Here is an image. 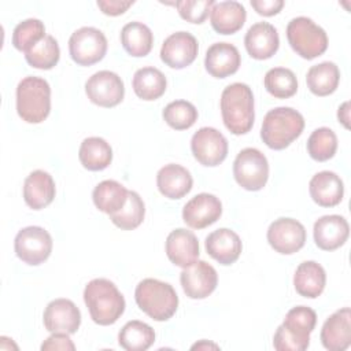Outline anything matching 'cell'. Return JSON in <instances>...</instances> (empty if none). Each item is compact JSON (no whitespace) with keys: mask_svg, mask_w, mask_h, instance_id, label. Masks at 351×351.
<instances>
[{"mask_svg":"<svg viewBox=\"0 0 351 351\" xmlns=\"http://www.w3.org/2000/svg\"><path fill=\"white\" fill-rule=\"evenodd\" d=\"M121 43L123 49L134 58L147 56L154 44L151 29L143 22H129L121 30Z\"/></svg>","mask_w":351,"mask_h":351,"instance_id":"obj_31","label":"cell"},{"mask_svg":"<svg viewBox=\"0 0 351 351\" xmlns=\"http://www.w3.org/2000/svg\"><path fill=\"white\" fill-rule=\"evenodd\" d=\"M240 64V52L230 43H215L206 52V70L215 78H226L234 74L239 70Z\"/></svg>","mask_w":351,"mask_h":351,"instance_id":"obj_22","label":"cell"},{"mask_svg":"<svg viewBox=\"0 0 351 351\" xmlns=\"http://www.w3.org/2000/svg\"><path fill=\"white\" fill-rule=\"evenodd\" d=\"M321 343L329 351H344L351 344V310L343 307L326 318L321 329Z\"/></svg>","mask_w":351,"mask_h":351,"instance_id":"obj_18","label":"cell"},{"mask_svg":"<svg viewBox=\"0 0 351 351\" xmlns=\"http://www.w3.org/2000/svg\"><path fill=\"white\" fill-rule=\"evenodd\" d=\"M81 165L90 171H100L110 166L112 160V148L101 137H86L78 151Z\"/></svg>","mask_w":351,"mask_h":351,"instance_id":"obj_30","label":"cell"},{"mask_svg":"<svg viewBox=\"0 0 351 351\" xmlns=\"http://www.w3.org/2000/svg\"><path fill=\"white\" fill-rule=\"evenodd\" d=\"M199 45L193 34L188 32H176L162 44L160 59L171 69H184L197 56Z\"/></svg>","mask_w":351,"mask_h":351,"instance_id":"obj_15","label":"cell"},{"mask_svg":"<svg viewBox=\"0 0 351 351\" xmlns=\"http://www.w3.org/2000/svg\"><path fill=\"white\" fill-rule=\"evenodd\" d=\"M41 350H75L74 343L71 341V339L69 337L67 333H52L43 344H41Z\"/></svg>","mask_w":351,"mask_h":351,"instance_id":"obj_43","label":"cell"},{"mask_svg":"<svg viewBox=\"0 0 351 351\" xmlns=\"http://www.w3.org/2000/svg\"><path fill=\"white\" fill-rule=\"evenodd\" d=\"M45 36V26L40 19L29 18L19 22L12 32V45L18 51L27 52Z\"/></svg>","mask_w":351,"mask_h":351,"instance_id":"obj_40","label":"cell"},{"mask_svg":"<svg viewBox=\"0 0 351 351\" xmlns=\"http://www.w3.org/2000/svg\"><path fill=\"white\" fill-rule=\"evenodd\" d=\"M339 81L340 71L333 62H322L314 64L308 69L306 75V82L310 92L317 96L332 95L337 89Z\"/></svg>","mask_w":351,"mask_h":351,"instance_id":"obj_33","label":"cell"},{"mask_svg":"<svg viewBox=\"0 0 351 351\" xmlns=\"http://www.w3.org/2000/svg\"><path fill=\"white\" fill-rule=\"evenodd\" d=\"M56 193L52 176L44 170L32 171L23 182L25 203L33 210H41L52 203Z\"/></svg>","mask_w":351,"mask_h":351,"instance_id":"obj_25","label":"cell"},{"mask_svg":"<svg viewBox=\"0 0 351 351\" xmlns=\"http://www.w3.org/2000/svg\"><path fill=\"white\" fill-rule=\"evenodd\" d=\"M134 299L140 310L155 321L170 319L178 307L174 288L156 278L141 280L136 287Z\"/></svg>","mask_w":351,"mask_h":351,"instance_id":"obj_5","label":"cell"},{"mask_svg":"<svg viewBox=\"0 0 351 351\" xmlns=\"http://www.w3.org/2000/svg\"><path fill=\"white\" fill-rule=\"evenodd\" d=\"M60 58L59 44L51 34H45L38 43H36L27 52H25L26 62L40 70H51L56 66Z\"/></svg>","mask_w":351,"mask_h":351,"instance_id":"obj_35","label":"cell"},{"mask_svg":"<svg viewBox=\"0 0 351 351\" xmlns=\"http://www.w3.org/2000/svg\"><path fill=\"white\" fill-rule=\"evenodd\" d=\"M315 324L317 314L313 308L307 306L291 308L274 333V348L277 351H304L310 344V335Z\"/></svg>","mask_w":351,"mask_h":351,"instance_id":"obj_3","label":"cell"},{"mask_svg":"<svg viewBox=\"0 0 351 351\" xmlns=\"http://www.w3.org/2000/svg\"><path fill=\"white\" fill-rule=\"evenodd\" d=\"M163 119L170 128L176 130H185L196 122L197 110L186 100H174L165 107Z\"/></svg>","mask_w":351,"mask_h":351,"instance_id":"obj_39","label":"cell"},{"mask_svg":"<svg viewBox=\"0 0 351 351\" xmlns=\"http://www.w3.org/2000/svg\"><path fill=\"white\" fill-rule=\"evenodd\" d=\"M244 45L248 55L254 59L263 60L271 58L280 47L277 29L269 22H256L247 30Z\"/></svg>","mask_w":351,"mask_h":351,"instance_id":"obj_19","label":"cell"},{"mask_svg":"<svg viewBox=\"0 0 351 351\" xmlns=\"http://www.w3.org/2000/svg\"><path fill=\"white\" fill-rule=\"evenodd\" d=\"M236 182L247 191L262 189L269 178V162L259 149L248 147L241 149L233 162Z\"/></svg>","mask_w":351,"mask_h":351,"instance_id":"obj_8","label":"cell"},{"mask_svg":"<svg viewBox=\"0 0 351 351\" xmlns=\"http://www.w3.org/2000/svg\"><path fill=\"white\" fill-rule=\"evenodd\" d=\"M156 185L159 192L167 199L184 197L193 185V178L184 166L169 163L159 169L156 174Z\"/></svg>","mask_w":351,"mask_h":351,"instance_id":"obj_26","label":"cell"},{"mask_svg":"<svg viewBox=\"0 0 351 351\" xmlns=\"http://www.w3.org/2000/svg\"><path fill=\"white\" fill-rule=\"evenodd\" d=\"M69 52L77 64L92 66L104 58L107 52V38L104 33L96 27H80L69 38Z\"/></svg>","mask_w":351,"mask_h":351,"instance_id":"obj_9","label":"cell"},{"mask_svg":"<svg viewBox=\"0 0 351 351\" xmlns=\"http://www.w3.org/2000/svg\"><path fill=\"white\" fill-rule=\"evenodd\" d=\"M97 7L103 14L110 16H117L123 14L129 7L134 4L133 0H97Z\"/></svg>","mask_w":351,"mask_h":351,"instance_id":"obj_42","label":"cell"},{"mask_svg":"<svg viewBox=\"0 0 351 351\" xmlns=\"http://www.w3.org/2000/svg\"><path fill=\"white\" fill-rule=\"evenodd\" d=\"M44 326L51 333L73 335L81 324V313L70 299H55L48 303L43 314Z\"/></svg>","mask_w":351,"mask_h":351,"instance_id":"obj_16","label":"cell"},{"mask_svg":"<svg viewBox=\"0 0 351 351\" xmlns=\"http://www.w3.org/2000/svg\"><path fill=\"white\" fill-rule=\"evenodd\" d=\"M287 38L291 48L307 60L321 56L328 48L326 32L307 16H296L289 21Z\"/></svg>","mask_w":351,"mask_h":351,"instance_id":"obj_7","label":"cell"},{"mask_svg":"<svg viewBox=\"0 0 351 351\" xmlns=\"http://www.w3.org/2000/svg\"><path fill=\"white\" fill-rule=\"evenodd\" d=\"M247 19V11L239 1H215L210 11L213 29L219 34H233L239 32Z\"/></svg>","mask_w":351,"mask_h":351,"instance_id":"obj_27","label":"cell"},{"mask_svg":"<svg viewBox=\"0 0 351 351\" xmlns=\"http://www.w3.org/2000/svg\"><path fill=\"white\" fill-rule=\"evenodd\" d=\"M132 86L137 97L149 101L159 99L166 92L167 81L159 69L147 66L134 73Z\"/></svg>","mask_w":351,"mask_h":351,"instance_id":"obj_32","label":"cell"},{"mask_svg":"<svg viewBox=\"0 0 351 351\" xmlns=\"http://www.w3.org/2000/svg\"><path fill=\"white\" fill-rule=\"evenodd\" d=\"M88 99L100 107H115L125 96V85L122 78L110 70H100L92 74L85 82Z\"/></svg>","mask_w":351,"mask_h":351,"instance_id":"obj_11","label":"cell"},{"mask_svg":"<svg viewBox=\"0 0 351 351\" xmlns=\"http://www.w3.org/2000/svg\"><path fill=\"white\" fill-rule=\"evenodd\" d=\"M84 302L90 318L97 325L115 324L125 311V298L117 285L107 278H95L84 289Z\"/></svg>","mask_w":351,"mask_h":351,"instance_id":"obj_1","label":"cell"},{"mask_svg":"<svg viewBox=\"0 0 351 351\" xmlns=\"http://www.w3.org/2000/svg\"><path fill=\"white\" fill-rule=\"evenodd\" d=\"M51 111V86L41 78L29 75L16 86V112L27 123H40Z\"/></svg>","mask_w":351,"mask_h":351,"instance_id":"obj_6","label":"cell"},{"mask_svg":"<svg viewBox=\"0 0 351 351\" xmlns=\"http://www.w3.org/2000/svg\"><path fill=\"white\" fill-rule=\"evenodd\" d=\"M222 214L221 200L211 193L193 196L182 208V219L192 229H203L213 225Z\"/></svg>","mask_w":351,"mask_h":351,"instance_id":"obj_17","label":"cell"},{"mask_svg":"<svg viewBox=\"0 0 351 351\" xmlns=\"http://www.w3.org/2000/svg\"><path fill=\"white\" fill-rule=\"evenodd\" d=\"M311 199L321 207H335L343 200L344 185L341 178L329 170L313 176L308 182Z\"/></svg>","mask_w":351,"mask_h":351,"instance_id":"obj_24","label":"cell"},{"mask_svg":"<svg viewBox=\"0 0 351 351\" xmlns=\"http://www.w3.org/2000/svg\"><path fill=\"white\" fill-rule=\"evenodd\" d=\"M128 193L129 191L121 182L115 180H104L95 186L92 199L96 208L111 215L123 208L128 200Z\"/></svg>","mask_w":351,"mask_h":351,"instance_id":"obj_29","label":"cell"},{"mask_svg":"<svg viewBox=\"0 0 351 351\" xmlns=\"http://www.w3.org/2000/svg\"><path fill=\"white\" fill-rule=\"evenodd\" d=\"M326 273L315 261L302 262L293 274V287L296 292L308 299L318 298L325 288Z\"/></svg>","mask_w":351,"mask_h":351,"instance_id":"obj_28","label":"cell"},{"mask_svg":"<svg viewBox=\"0 0 351 351\" xmlns=\"http://www.w3.org/2000/svg\"><path fill=\"white\" fill-rule=\"evenodd\" d=\"M191 348H192V350H210V348H213V350H218L219 347H218L217 344H214V343L207 341V340H202V341H199V343L193 344Z\"/></svg>","mask_w":351,"mask_h":351,"instance_id":"obj_46","label":"cell"},{"mask_svg":"<svg viewBox=\"0 0 351 351\" xmlns=\"http://www.w3.org/2000/svg\"><path fill=\"white\" fill-rule=\"evenodd\" d=\"M266 90L277 99H288L298 90V80L292 70L287 67H273L263 78Z\"/></svg>","mask_w":351,"mask_h":351,"instance_id":"obj_36","label":"cell"},{"mask_svg":"<svg viewBox=\"0 0 351 351\" xmlns=\"http://www.w3.org/2000/svg\"><path fill=\"white\" fill-rule=\"evenodd\" d=\"M304 129L303 115L292 107L270 110L262 122L261 138L271 149H284L296 140Z\"/></svg>","mask_w":351,"mask_h":351,"instance_id":"obj_4","label":"cell"},{"mask_svg":"<svg viewBox=\"0 0 351 351\" xmlns=\"http://www.w3.org/2000/svg\"><path fill=\"white\" fill-rule=\"evenodd\" d=\"M221 114L226 129L233 134H245L255 119L254 95L244 82L228 85L221 95Z\"/></svg>","mask_w":351,"mask_h":351,"instance_id":"obj_2","label":"cell"},{"mask_svg":"<svg viewBox=\"0 0 351 351\" xmlns=\"http://www.w3.org/2000/svg\"><path fill=\"white\" fill-rule=\"evenodd\" d=\"M270 247L282 255H291L303 248L306 243L304 226L293 218H278L267 229Z\"/></svg>","mask_w":351,"mask_h":351,"instance_id":"obj_13","label":"cell"},{"mask_svg":"<svg viewBox=\"0 0 351 351\" xmlns=\"http://www.w3.org/2000/svg\"><path fill=\"white\" fill-rule=\"evenodd\" d=\"M252 8L263 16H273L284 7L282 0H251Z\"/></svg>","mask_w":351,"mask_h":351,"instance_id":"obj_44","label":"cell"},{"mask_svg":"<svg viewBox=\"0 0 351 351\" xmlns=\"http://www.w3.org/2000/svg\"><path fill=\"white\" fill-rule=\"evenodd\" d=\"M337 149L336 133L329 128L315 129L307 140V152L317 162H325L335 156Z\"/></svg>","mask_w":351,"mask_h":351,"instance_id":"obj_38","label":"cell"},{"mask_svg":"<svg viewBox=\"0 0 351 351\" xmlns=\"http://www.w3.org/2000/svg\"><path fill=\"white\" fill-rule=\"evenodd\" d=\"M191 149L200 165L214 167L226 159L228 140L215 128H200L192 136Z\"/></svg>","mask_w":351,"mask_h":351,"instance_id":"obj_12","label":"cell"},{"mask_svg":"<svg viewBox=\"0 0 351 351\" xmlns=\"http://www.w3.org/2000/svg\"><path fill=\"white\" fill-rule=\"evenodd\" d=\"M145 215V206L140 195L134 191H129L128 200L123 208L118 213L111 214V222L122 230H132L141 225Z\"/></svg>","mask_w":351,"mask_h":351,"instance_id":"obj_37","label":"cell"},{"mask_svg":"<svg viewBox=\"0 0 351 351\" xmlns=\"http://www.w3.org/2000/svg\"><path fill=\"white\" fill-rule=\"evenodd\" d=\"M166 255L171 263L186 267L199 258V241L193 232L178 228L169 233L166 239Z\"/></svg>","mask_w":351,"mask_h":351,"instance_id":"obj_21","label":"cell"},{"mask_svg":"<svg viewBox=\"0 0 351 351\" xmlns=\"http://www.w3.org/2000/svg\"><path fill=\"white\" fill-rule=\"evenodd\" d=\"M14 248L22 262L37 266L49 258L52 252V237L41 226H26L16 233Z\"/></svg>","mask_w":351,"mask_h":351,"instance_id":"obj_10","label":"cell"},{"mask_svg":"<svg viewBox=\"0 0 351 351\" xmlns=\"http://www.w3.org/2000/svg\"><path fill=\"white\" fill-rule=\"evenodd\" d=\"M207 254L221 265L234 263L241 254V240L234 230L221 228L211 232L204 241Z\"/></svg>","mask_w":351,"mask_h":351,"instance_id":"obj_23","label":"cell"},{"mask_svg":"<svg viewBox=\"0 0 351 351\" xmlns=\"http://www.w3.org/2000/svg\"><path fill=\"white\" fill-rule=\"evenodd\" d=\"M214 3V0H178L174 5L182 19L199 25L207 19Z\"/></svg>","mask_w":351,"mask_h":351,"instance_id":"obj_41","label":"cell"},{"mask_svg":"<svg viewBox=\"0 0 351 351\" xmlns=\"http://www.w3.org/2000/svg\"><path fill=\"white\" fill-rule=\"evenodd\" d=\"M180 282L191 299H204L211 295L218 284L217 270L206 261H196L182 269Z\"/></svg>","mask_w":351,"mask_h":351,"instance_id":"obj_14","label":"cell"},{"mask_svg":"<svg viewBox=\"0 0 351 351\" xmlns=\"http://www.w3.org/2000/svg\"><path fill=\"white\" fill-rule=\"evenodd\" d=\"M155 341L154 329L143 321L126 322L118 335V343L126 351H145Z\"/></svg>","mask_w":351,"mask_h":351,"instance_id":"obj_34","label":"cell"},{"mask_svg":"<svg viewBox=\"0 0 351 351\" xmlns=\"http://www.w3.org/2000/svg\"><path fill=\"white\" fill-rule=\"evenodd\" d=\"M348 108H350V101H344L339 107V110H337V118H339V121L343 123V126L346 129L350 128V123H348V121H350V110Z\"/></svg>","mask_w":351,"mask_h":351,"instance_id":"obj_45","label":"cell"},{"mask_svg":"<svg viewBox=\"0 0 351 351\" xmlns=\"http://www.w3.org/2000/svg\"><path fill=\"white\" fill-rule=\"evenodd\" d=\"M315 245L324 251H333L341 247L350 234V226L341 215H324L318 218L313 229Z\"/></svg>","mask_w":351,"mask_h":351,"instance_id":"obj_20","label":"cell"}]
</instances>
